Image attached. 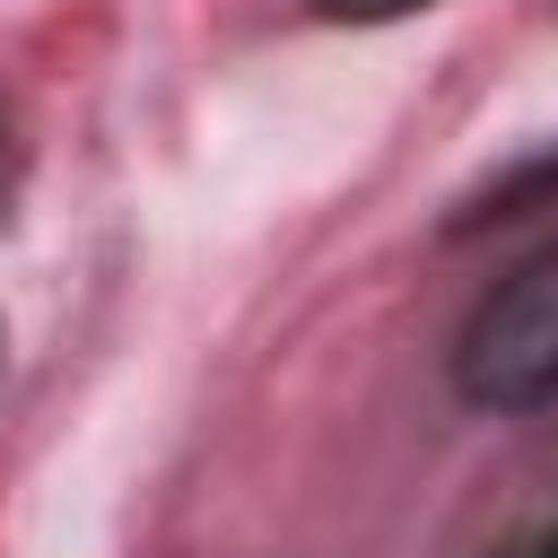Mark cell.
<instances>
[{"label":"cell","mask_w":558,"mask_h":558,"mask_svg":"<svg viewBox=\"0 0 558 558\" xmlns=\"http://www.w3.org/2000/svg\"><path fill=\"white\" fill-rule=\"evenodd\" d=\"M323 17H340V26H384V17H410V9H427V0H314Z\"/></svg>","instance_id":"2"},{"label":"cell","mask_w":558,"mask_h":558,"mask_svg":"<svg viewBox=\"0 0 558 558\" xmlns=\"http://www.w3.org/2000/svg\"><path fill=\"white\" fill-rule=\"evenodd\" d=\"M453 384L480 410H541L558 401V244L514 262L453 340Z\"/></svg>","instance_id":"1"},{"label":"cell","mask_w":558,"mask_h":558,"mask_svg":"<svg viewBox=\"0 0 558 558\" xmlns=\"http://www.w3.org/2000/svg\"><path fill=\"white\" fill-rule=\"evenodd\" d=\"M541 558H558V532H549V549H541Z\"/></svg>","instance_id":"3"}]
</instances>
